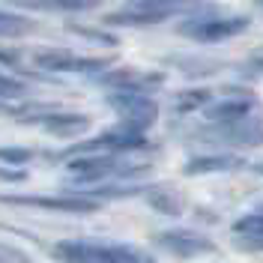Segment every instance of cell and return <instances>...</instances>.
Returning <instances> with one entry per match:
<instances>
[{"label": "cell", "instance_id": "obj_1", "mask_svg": "<svg viewBox=\"0 0 263 263\" xmlns=\"http://www.w3.org/2000/svg\"><path fill=\"white\" fill-rule=\"evenodd\" d=\"M206 3L200 0H129L126 6H120L117 12L105 15V24L111 27H141V24H159L174 15L203 9Z\"/></svg>", "mask_w": 263, "mask_h": 263}, {"label": "cell", "instance_id": "obj_2", "mask_svg": "<svg viewBox=\"0 0 263 263\" xmlns=\"http://www.w3.org/2000/svg\"><path fill=\"white\" fill-rule=\"evenodd\" d=\"M66 171H69L72 180H78V182H105V180H111V177H135L144 167L120 162L117 156L90 153V156H72V162L66 164Z\"/></svg>", "mask_w": 263, "mask_h": 263}, {"label": "cell", "instance_id": "obj_3", "mask_svg": "<svg viewBox=\"0 0 263 263\" xmlns=\"http://www.w3.org/2000/svg\"><path fill=\"white\" fill-rule=\"evenodd\" d=\"M108 105L123 120L120 129L138 132V135H144L159 117V105L147 93H108Z\"/></svg>", "mask_w": 263, "mask_h": 263}, {"label": "cell", "instance_id": "obj_4", "mask_svg": "<svg viewBox=\"0 0 263 263\" xmlns=\"http://www.w3.org/2000/svg\"><path fill=\"white\" fill-rule=\"evenodd\" d=\"M248 24H251V18L246 15H197L180 24V33L195 42H221V39H230V36H239L242 30H248Z\"/></svg>", "mask_w": 263, "mask_h": 263}, {"label": "cell", "instance_id": "obj_5", "mask_svg": "<svg viewBox=\"0 0 263 263\" xmlns=\"http://www.w3.org/2000/svg\"><path fill=\"white\" fill-rule=\"evenodd\" d=\"M206 141L224 144V147H260L263 144V123L257 117H242L236 123H210L200 132Z\"/></svg>", "mask_w": 263, "mask_h": 263}, {"label": "cell", "instance_id": "obj_6", "mask_svg": "<svg viewBox=\"0 0 263 263\" xmlns=\"http://www.w3.org/2000/svg\"><path fill=\"white\" fill-rule=\"evenodd\" d=\"M147 147V138L138 135V132L129 129H111L105 135H99L93 141H81V144H72L66 149V156H90V153H99V156H117V153H132V149H144Z\"/></svg>", "mask_w": 263, "mask_h": 263}, {"label": "cell", "instance_id": "obj_7", "mask_svg": "<svg viewBox=\"0 0 263 263\" xmlns=\"http://www.w3.org/2000/svg\"><path fill=\"white\" fill-rule=\"evenodd\" d=\"M102 87H108L111 93H153L156 87L164 84V75L162 72H144V69H111V72H102L96 78Z\"/></svg>", "mask_w": 263, "mask_h": 263}, {"label": "cell", "instance_id": "obj_8", "mask_svg": "<svg viewBox=\"0 0 263 263\" xmlns=\"http://www.w3.org/2000/svg\"><path fill=\"white\" fill-rule=\"evenodd\" d=\"M156 246L174 257H197V254L215 251L213 239L197 230H162V233H156Z\"/></svg>", "mask_w": 263, "mask_h": 263}, {"label": "cell", "instance_id": "obj_9", "mask_svg": "<svg viewBox=\"0 0 263 263\" xmlns=\"http://www.w3.org/2000/svg\"><path fill=\"white\" fill-rule=\"evenodd\" d=\"M3 203H15V206H39L51 213H93L99 203L90 197L78 195H63V197H39V195H0Z\"/></svg>", "mask_w": 263, "mask_h": 263}, {"label": "cell", "instance_id": "obj_10", "mask_svg": "<svg viewBox=\"0 0 263 263\" xmlns=\"http://www.w3.org/2000/svg\"><path fill=\"white\" fill-rule=\"evenodd\" d=\"M24 120L39 123L45 132L60 135V138H75V135L90 129V117L87 114H42V117H24Z\"/></svg>", "mask_w": 263, "mask_h": 263}, {"label": "cell", "instance_id": "obj_11", "mask_svg": "<svg viewBox=\"0 0 263 263\" xmlns=\"http://www.w3.org/2000/svg\"><path fill=\"white\" fill-rule=\"evenodd\" d=\"M251 108H254V99H218L203 108V117L206 123H236L251 114Z\"/></svg>", "mask_w": 263, "mask_h": 263}, {"label": "cell", "instance_id": "obj_12", "mask_svg": "<svg viewBox=\"0 0 263 263\" xmlns=\"http://www.w3.org/2000/svg\"><path fill=\"white\" fill-rule=\"evenodd\" d=\"M147 203L162 215H180L185 210V197L174 185H147Z\"/></svg>", "mask_w": 263, "mask_h": 263}, {"label": "cell", "instance_id": "obj_13", "mask_svg": "<svg viewBox=\"0 0 263 263\" xmlns=\"http://www.w3.org/2000/svg\"><path fill=\"white\" fill-rule=\"evenodd\" d=\"M54 254H57L63 263H105L102 246H93V242H78V239L57 242V246H54Z\"/></svg>", "mask_w": 263, "mask_h": 263}, {"label": "cell", "instance_id": "obj_14", "mask_svg": "<svg viewBox=\"0 0 263 263\" xmlns=\"http://www.w3.org/2000/svg\"><path fill=\"white\" fill-rule=\"evenodd\" d=\"M239 164H246L236 156H200V159H192L182 171L189 177H200V174H228V171H236Z\"/></svg>", "mask_w": 263, "mask_h": 263}, {"label": "cell", "instance_id": "obj_15", "mask_svg": "<svg viewBox=\"0 0 263 263\" xmlns=\"http://www.w3.org/2000/svg\"><path fill=\"white\" fill-rule=\"evenodd\" d=\"M33 60H36V66H39V69H48V72H75V63H78V57H75L69 48L39 51Z\"/></svg>", "mask_w": 263, "mask_h": 263}, {"label": "cell", "instance_id": "obj_16", "mask_svg": "<svg viewBox=\"0 0 263 263\" xmlns=\"http://www.w3.org/2000/svg\"><path fill=\"white\" fill-rule=\"evenodd\" d=\"M18 6H30V9H45V12H84L99 6V0H12Z\"/></svg>", "mask_w": 263, "mask_h": 263}, {"label": "cell", "instance_id": "obj_17", "mask_svg": "<svg viewBox=\"0 0 263 263\" xmlns=\"http://www.w3.org/2000/svg\"><path fill=\"white\" fill-rule=\"evenodd\" d=\"M36 30V21H30L27 15H18V12H3L0 9V36L3 39H18V36H27Z\"/></svg>", "mask_w": 263, "mask_h": 263}, {"label": "cell", "instance_id": "obj_18", "mask_svg": "<svg viewBox=\"0 0 263 263\" xmlns=\"http://www.w3.org/2000/svg\"><path fill=\"white\" fill-rule=\"evenodd\" d=\"M102 254H105V263H156L149 254L138 251L135 246H102Z\"/></svg>", "mask_w": 263, "mask_h": 263}, {"label": "cell", "instance_id": "obj_19", "mask_svg": "<svg viewBox=\"0 0 263 263\" xmlns=\"http://www.w3.org/2000/svg\"><path fill=\"white\" fill-rule=\"evenodd\" d=\"M210 99H213V93L200 87V90H182V93H177V96H174V105H177L180 114H189V111H195V108H206Z\"/></svg>", "mask_w": 263, "mask_h": 263}, {"label": "cell", "instance_id": "obj_20", "mask_svg": "<svg viewBox=\"0 0 263 263\" xmlns=\"http://www.w3.org/2000/svg\"><path fill=\"white\" fill-rule=\"evenodd\" d=\"M233 233H239L242 239H263V213H251L233 221Z\"/></svg>", "mask_w": 263, "mask_h": 263}, {"label": "cell", "instance_id": "obj_21", "mask_svg": "<svg viewBox=\"0 0 263 263\" xmlns=\"http://www.w3.org/2000/svg\"><path fill=\"white\" fill-rule=\"evenodd\" d=\"M24 96H27V87L18 81V78L0 72V99H24Z\"/></svg>", "mask_w": 263, "mask_h": 263}, {"label": "cell", "instance_id": "obj_22", "mask_svg": "<svg viewBox=\"0 0 263 263\" xmlns=\"http://www.w3.org/2000/svg\"><path fill=\"white\" fill-rule=\"evenodd\" d=\"M33 159V149L27 147H0V162L3 164H27Z\"/></svg>", "mask_w": 263, "mask_h": 263}, {"label": "cell", "instance_id": "obj_23", "mask_svg": "<svg viewBox=\"0 0 263 263\" xmlns=\"http://www.w3.org/2000/svg\"><path fill=\"white\" fill-rule=\"evenodd\" d=\"M0 180L18 182V180H24V171H12V167H3V164H0Z\"/></svg>", "mask_w": 263, "mask_h": 263}, {"label": "cell", "instance_id": "obj_24", "mask_svg": "<svg viewBox=\"0 0 263 263\" xmlns=\"http://www.w3.org/2000/svg\"><path fill=\"white\" fill-rule=\"evenodd\" d=\"M12 60H15L12 54H6V51H0V63H12Z\"/></svg>", "mask_w": 263, "mask_h": 263}, {"label": "cell", "instance_id": "obj_25", "mask_svg": "<svg viewBox=\"0 0 263 263\" xmlns=\"http://www.w3.org/2000/svg\"><path fill=\"white\" fill-rule=\"evenodd\" d=\"M246 246H251V248H263V239H246Z\"/></svg>", "mask_w": 263, "mask_h": 263}, {"label": "cell", "instance_id": "obj_26", "mask_svg": "<svg viewBox=\"0 0 263 263\" xmlns=\"http://www.w3.org/2000/svg\"><path fill=\"white\" fill-rule=\"evenodd\" d=\"M251 171H254V174H260V177H263V162H257V164H251Z\"/></svg>", "mask_w": 263, "mask_h": 263}, {"label": "cell", "instance_id": "obj_27", "mask_svg": "<svg viewBox=\"0 0 263 263\" xmlns=\"http://www.w3.org/2000/svg\"><path fill=\"white\" fill-rule=\"evenodd\" d=\"M257 3H260V6H263V0H257Z\"/></svg>", "mask_w": 263, "mask_h": 263}]
</instances>
